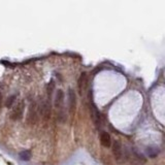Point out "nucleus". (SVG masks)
Here are the masks:
<instances>
[{
	"label": "nucleus",
	"instance_id": "obj_1",
	"mask_svg": "<svg viewBox=\"0 0 165 165\" xmlns=\"http://www.w3.org/2000/svg\"><path fill=\"white\" fill-rule=\"evenodd\" d=\"M24 108H25V103L24 101H20L17 105L13 108V111L10 113V119L11 120H21L23 118V113H24Z\"/></svg>",
	"mask_w": 165,
	"mask_h": 165
},
{
	"label": "nucleus",
	"instance_id": "obj_2",
	"mask_svg": "<svg viewBox=\"0 0 165 165\" xmlns=\"http://www.w3.org/2000/svg\"><path fill=\"white\" fill-rule=\"evenodd\" d=\"M27 124L28 125H33L36 123L37 120V108L35 103H31L29 106V110H28L27 113Z\"/></svg>",
	"mask_w": 165,
	"mask_h": 165
},
{
	"label": "nucleus",
	"instance_id": "obj_3",
	"mask_svg": "<svg viewBox=\"0 0 165 165\" xmlns=\"http://www.w3.org/2000/svg\"><path fill=\"white\" fill-rule=\"evenodd\" d=\"M78 92H80V95H83L84 93L87 90V86H88V74L87 72H83L81 74L80 78H78Z\"/></svg>",
	"mask_w": 165,
	"mask_h": 165
},
{
	"label": "nucleus",
	"instance_id": "obj_4",
	"mask_svg": "<svg viewBox=\"0 0 165 165\" xmlns=\"http://www.w3.org/2000/svg\"><path fill=\"white\" fill-rule=\"evenodd\" d=\"M113 154L115 156L116 160L120 161L121 159L123 158V148H122V145L120 143V141L116 140L113 145Z\"/></svg>",
	"mask_w": 165,
	"mask_h": 165
},
{
	"label": "nucleus",
	"instance_id": "obj_5",
	"mask_svg": "<svg viewBox=\"0 0 165 165\" xmlns=\"http://www.w3.org/2000/svg\"><path fill=\"white\" fill-rule=\"evenodd\" d=\"M75 104H76V99H75V94H74L73 90L69 89L68 91V106L70 113L75 110Z\"/></svg>",
	"mask_w": 165,
	"mask_h": 165
},
{
	"label": "nucleus",
	"instance_id": "obj_6",
	"mask_svg": "<svg viewBox=\"0 0 165 165\" xmlns=\"http://www.w3.org/2000/svg\"><path fill=\"white\" fill-rule=\"evenodd\" d=\"M100 141H101V145L105 148L110 147V135L108 133V132H102L101 135H100Z\"/></svg>",
	"mask_w": 165,
	"mask_h": 165
},
{
	"label": "nucleus",
	"instance_id": "obj_7",
	"mask_svg": "<svg viewBox=\"0 0 165 165\" xmlns=\"http://www.w3.org/2000/svg\"><path fill=\"white\" fill-rule=\"evenodd\" d=\"M92 118L94 123L98 126L100 124V115H99V111L96 110V108L94 105L92 106Z\"/></svg>",
	"mask_w": 165,
	"mask_h": 165
},
{
	"label": "nucleus",
	"instance_id": "obj_8",
	"mask_svg": "<svg viewBox=\"0 0 165 165\" xmlns=\"http://www.w3.org/2000/svg\"><path fill=\"white\" fill-rule=\"evenodd\" d=\"M146 153H147V155L149 157L155 158L157 156V154H158V148L149 147V148H147V150H146Z\"/></svg>",
	"mask_w": 165,
	"mask_h": 165
},
{
	"label": "nucleus",
	"instance_id": "obj_9",
	"mask_svg": "<svg viewBox=\"0 0 165 165\" xmlns=\"http://www.w3.org/2000/svg\"><path fill=\"white\" fill-rule=\"evenodd\" d=\"M20 159L23 160V161H28V160H30V158H31V153H30V151H22V152L20 153Z\"/></svg>",
	"mask_w": 165,
	"mask_h": 165
},
{
	"label": "nucleus",
	"instance_id": "obj_10",
	"mask_svg": "<svg viewBox=\"0 0 165 165\" xmlns=\"http://www.w3.org/2000/svg\"><path fill=\"white\" fill-rule=\"evenodd\" d=\"M15 98H16L15 95H13V96H10L9 98H7V100H6V103H5L6 108H11V105H13V102H15Z\"/></svg>",
	"mask_w": 165,
	"mask_h": 165
},
{
	"label": "nucleus",
	"instance_id": "obj_11",
	"mask_svg": "<svg viewBox=\"0 0 165 165\" xmlns=\"http://www.w3.org/2000/svg\"><path fill=\"white\" fill-rule=\"evenodd\" d=\"M55 85H54V82H51L49 84V87H48V93H49V96L51 97V95H52L53 93V89H54Z\"/></svg>",
	"mask_w": 165,
	"mask_h": 165
},
{
	"label": "nucleus",
	"instance_id": "obj_12",
	"mask_svg": "<svg viewBox=\"0 0 165 165\" xmlns=\"http://www.w3.org/2000/svg\"><path fill=\"white\" fill-rule=\"evenodd\" d=\"M1 103H2V92L0 90V108H1Z\"/></svg>",
	"mask_w": 165,
	"mask_h": 165
}]
</instances>
